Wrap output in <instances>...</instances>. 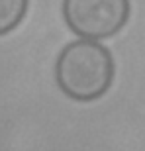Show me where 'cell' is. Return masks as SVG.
<instances>
[{
	"label": "cell",
	"mask_w": 145,
	"mask_h": 151,
	"mask_svg": "<svg viewBox=\"0 0 145 151\" xmlns=\"http://www.w3.org/2000/svg\"><path fill=\"white\" fill-rule=\"evenodd\" d=\"M55 81L71 100L92 102L102 98L114 81L110 49L94 39L71 41L57 57Z\"/></svg>",
	"instance_id": "cell-1"
},
{
	"label": "cell",
	"mask_w": 145,
	"mask_h": 151,
	"mask_svg": "<svg viewBox=\"0 0 145 151\" xmlns=\"http://www.w3.org/2000/svg\"><path fill=\"white\" fill-rule=\"evenodd\" d=\"M29 0H0V37L20 26L28 14Z\"/></svg>",
	"instance_id": "cell-3"
},
{
	"label": "cell",
	"mask_w": 145,
	"mask_h": 151,
	"mask_svg": "<svg viewBox=\"0 0 145 151\" xmlns=\"http://www.w3.org/2000/svg\"><path fill=\"white\" fill-rule=\"evenodd\" d=\"M69 29L83 39L116 35L129 18V0H63Z\"/></svg>",
	"instance_id": "cell-2"
}]
</instances>
